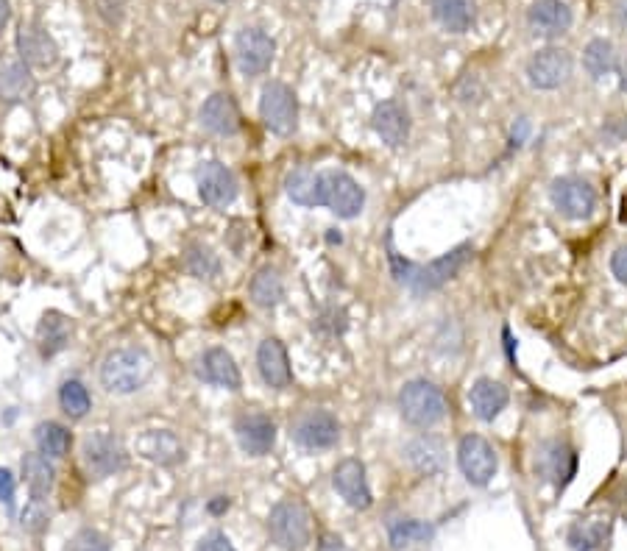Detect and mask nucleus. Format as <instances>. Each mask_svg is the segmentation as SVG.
Listing matches in <instances>:
<instances>
[{
  "instance_id": "32",
  "label": "nucleus",
  "mask_w": 627,
  "mask_h": 551,
  "mask_svg": "<svg viewBox=\"0 0 627 551\" xmlns=\"http://www.w3.org/2000/svg\"><path fill=\"white\" fill-rule=\"evenodd\" d=\"M23 479L31 490V499H48L56 485V468L45 454L31 451L23 457Z\"/></svg>"
},
{
  "instance_id": "35",
  "label": "nucleus",
  "mask_w": 627,
  "mask_h": 551,
  "mask_svg": "<svg viewBox=\"0 0 627 551\" xmlns=\"http://www.w3.org/2000/svg\"><path fill=\"white\" fill-rule=\"evenodd\" d=\"M59 407L65 412L70 421H81L87 418V412L92 410V396L90 390L84 387L79 379H67L59 387Z\"/></svg>"
},
{
  "instance_id": "53",
  "label": "nucleus",
  "mask_w": 627,
  "mask_h": 551,
  "mask_svg": "<svg viewBox=\"0 0 627 551\" xmlns=\"http://www.w3.org/2000/svg\"><path fill=\"white\" fill-rule=\"evenodd\" d=\"M215 3H229V0H215Z\"/></svg>"
},
{
  "instance_id": "38",
  "label": "nucleus",
  "mask_w": 627,
  "mask_h": 551,
  "mask_svg": "<svg viewBox=\"0 0 627 551\" xmlns=\"http://www.w3.org/2000/svg\"><path fill=\"white\" fill-rule=\"evenodd\" d=\"M51 524V513H48V507H45V499H31L23 507V513H20V526L31 532V535H40L45 532Z\"/></svg>"
},
{
  "instance_id": "49",
  "label": "nucleus",
  "mask_w": 627,
  "mask_h": 551,
  "mask_svg": "<svg viewBox=\"0 0 627 551\" xmlns=\"http://www.w3.org/2000/svg\"><path fill=\"white\" fill-rule=\"evenodd\" d=\"M502 343H505V354H508V362L516 368V340H513V334L510 329H502Z\"/></svg>"
},
{
  "instance_id": "2",
  "label": "nucleus",
  "mask_w": 627,
  "mask_h": 551,
  "mask_svg": "<svg viewBox=\"0 0 627 551\" xmlns=\"http://www.w3.org/2000/svg\"><path fill=\"white\" fill-rule=\"evenodd\" d=\"M151 376H154V359L145 348H112L101 362V385L112 396H131L143 390Z\"/></svg>"
},
{
  "instance_id": "24",
  "label": "nucleus",
  "mask_w": 627,
  "mask_h": 551,
  "mask_svg": "<svg viewBox=\"0 0 627 551\" xmlns=\"http://www.w3.org/2000/svg\"><path fill=\"white\" fill-rule=\"evenodd\" d=\"M402 457L421 476H435L446 468L444 443L432 435H418L413 440H407L405 449H402Z\"/></svg>"
},
{
  "instance_id": "14",
  "label": "nucleus",
  "mask_w": 627,
  "mask_h": 551,
  "mask_svg": "<svg viewBox=\"0 0 627 551\" xmlns=\"http://www.w3.org/2000/svg\"><path fill=\"white\" fill-rule=\"evenodd\" d=\"M332 487L338 490V496L352 510L357 513H366L371 510V504H374V493H371V485H368V474H366V465L360 460H354V457H346V460H340L335 465V471H332Z\"/></svg>"
},
{
  "instance_id": "34",
  "label": "nucleus",
  "mask_w": 627,
  "mask_h": 551,
  "mask_svg": "<svg viewBox=\"0 0 627 551\" xmlns=\"http://www.w3.org/2000/svg\"><path fill=\"white\" fill-rule=\"evenodd\" d=\"M34 440H37V449L45 454L48 460H65L73 446V435L70 429L56 421H42L34 429Z\"/></svg>"
},
{
  "instance_id": "4",
  "label": "nucleus",
  "mask_w": 627,
  "mask_h": 551,
  "mask_svg": "<svg viewBox=\"0 0 627 551\" xmlns=\"http://www.w3.org/2000/svg\"><path fill=\"white\" fill-rule=\"evenodd\" d=\"M315 206H327L340 220H354L366 209V190L346 170H321L315 173Z\"/></svg>"
},
{
  "instance_id": "12",
  "label": "nucleus",
  "mask_w": 627,
  "mask_h": 551,
  "mask_svg": "<svg viewBox=\"0 0 627 551\" xmlns=\"http://www.w3.org/2000/svg\"><path fill=\"white\" fill-rule=\"evenodd\" d=\"M572 70H575L572 53L563 51V48H544V51L530 56L527 81H530V87H536L541 92L561 90L563 84L572 78Z\"/></svg>"
},
{
  "instance_id": "16",
  "label": "nucleus",
  "mask_w": 627,
  "mask_h": 551,
  "mask_svg": "<svg viewBox=\"0 0 627 551\" xmlns=\"http://www.w3.org/2000/svg\"><path fill=\"white\" fill-rule=\"evenodd\" d=\"M237 193H240V187H237L235 173L229 167L215 162V159L201 165V170H198V195H201L204 204L212 206V209H226V206L235 204Z\"/></svg>"
},
{
  "instance_id": "23",
  "label": "nucleus",
  "mask_w": 627,
  "mask_h": 551,
  "mask_svg": "<svg viewBox=\"0 0 627 551\" xmlns=\"http://www.w3.org/2000/svg\"><path fill=\"white\" fill-rule=\"evenodd\" d=\"M198 376L212 387H221V390H240L243 387V376L237 368L235 357L226 351V348H209L204 351V357L198 362Z\"/></svg>"
},
{
  "instance_id": "8",
  "label": "nucleus",
  "mask_w": 627,
  "mask_h": 551,
  "mask_svg": "<svg viewBox=\"0 0 627 551\" xmlns=\"http://www.w3.org/2000/svg\"><path fill=\"white\" fill-rule=\"evenodd\" d=\"M260 117L265 129L274 131L279 137H290L299 126V101L296 92L282 81H271L262 87L260 95Z\"/></svg>"
},
{
  "instance_id": "44",
  "label": "nucleus",
  "mask_w": 627,
  "mask_h": 551,
  "mask_svg": "<svg viewBox=\"0 0 627 551\" xmlns=\"http://www.w3.org/2000/svg\"><path fill=\"white\" fill-rule=\"evenodd\" d=\"M611 273H614L616 282L627 287V245H619L611 254Z\"/></svg>"
},
{
  "instance_id": "5",
  "label": "nucleus",
  "mask_w": 627,
  "mask_h": 551,
  "mask_svg": "<svg viewBox=\"0 0 627 551\" xmlns=\"http://www.w3.org/2000/svg\"><path fill=\"white\" fill-rule=\"evenodd\" d=\"M268 535L279 551H304L313 540L310 510L296 499H285L268 513Z\"/></svg>"
},
{
  "instance_id": "17",
  "label": "nucleus",
  "mask_w": 627,
  "mask_h": 551,
  "mask_svg": "<svg viewBox=\"0 0 627 551\" xmlns=\"http://www.w3.org/2000/svg\"><path fill=\"white\" fill-rule=\"evenodd\" d=\"M237 443L249 457H265L276 446V423L265 412H246L235 423Z\"/></svg>"
},
{
  "instance_id": "3",
  "label": "nucleus",
  "mask_w": 627,
  "mask_h": 551,
  "mask_svg": "<svg viewBox=\"0 0 627 551\" xmlns=\"http://www.w3.org/2000/svg\"><path fill=\"white\" fill-rule=\"evenodd\" d=\"M399 415L405 423L416 426V429H432L444 421L449 412V401H446L444 390L430 382V379H410L399 390Z\"/></svg>"
},
{
  "instance_id": "20",
  "label": "nucleus",
  "mask_w": 627,
  "mask_h": 551,
  "mask_svg": "<svg viewBox=\"0 0 627 551\" xmlns=\"http://www.w3.org/2000/svg\"><path fill=\"white\" fill-rule=\"evenodd\" d=\"M17 53L28 67H51L59 59V45L40 23H23L17 31Z\"/></svg>"
},
{
  "instance_id": "15",
  "label": "nucleus",
  "mask_w": 627,
  "mask_h": 551,
  "mask_svg": "<svg viewBox=\"0 0 627 551\" xmlns=\"http://www.w3.org/2000/svg\"><path fill=\"white\" fill-rule=\"evenodd\" d=\"M371 129H374V134L388 148H402L410 140L413 120H410V112H407L405 103L396 101V98H388V101L374 106V112H371Z\"/></svg>"
},
{
  "instance_id": "9",
  "label": "nucleus",
  "mask_w": 627,
  "mask_h": 551,
  "mask_svg": "<svg viewBox=\"0 0 627 551\" xmlns=\"http://www.w3.org/2000/svg\"><path fill=\"white\" fill-rule=\"evenodd\" d=\"M84 465L95 479H106L129 468V451L120 443V437L112 432H92L84 437V449H81Z\"/></svg>"
},
{
  "instance_id": "22",
  "label": "nucleus",
  "mask_w": 627,
  "mask_h": 551,
  "mask_svg": "<svg viewBox=\"0 0 627 551\" xmlns=\"http://www.w3.org/2000/svg\"><path fill=\"white\" fill-rule=\"evenodd\" d=\"M137 454L154 465H179L184 462V443L170 429H148L137 437Z\"/></svg>"
},
{
  "instance_id": "46",
  "label": "nucleus",
  "mask_w": 627,
  "mask_h": 551,
  "mask_svg": "<svg viewBox=\"0 0 627 551\" xmlns=\"http://www.w3.org/2000/svg\"><path fill=\"white\" fill-rule=\"evenodd\" d=\"M315 551H352V546H349L343 538H338V535L324 532V535L318 538V543H315Z\"/></svg>"
},
{
  "instance_id": "21",
  "label": "nucleus",
  "mask_w": 627,
  "mask_h": 551,
  "mask_svg": "<svg viewBox=\"0 0 627 551\" xmlns=\"http://www.w3.org/2000/svg\"><path fill=\"white\" fill-rule=\"evenodd\" d=\"M510 404V390L497 379L491 376H480L474 385L469 387V407L474 412V418L483 423H494L508 410Z\"/></svg>"
},
{
  "instance_id": "7",
  "label": "nucleus",
  "mask_w": 627,
  "mask_h": 551,
  "mask_svg": "<svg viewBox=\"0 0 627 551\" xmlns=\"http://www.w3.org/2000/svg\"><path fill=\"white\" fill-rule=\"evenodd\" d=\"M549 204L552 209L566 220H588L594 218L600 195L594 190V184L583 176H558L549 184Z\"/></svg>"
},
{
  "instance_id": "30",
  "label": "nucleus",
  "mask_w": 627,
  "mask_h": 551,
  "mask_svg": "<svg viewBox=\"0 0 627 551\" xmlns=\"http://www.w3.org/2000/svg\"><path fill=\"white\" fill-rule=\"evenodd\" d=\"M432 538H435V526L421 521V518H393L388 524V543H391L393 551L424 546Z\"/></svg>"
},
{
  "instance_id": "19",
  "label": "nucleus",
  "mask_w": 627,
  "mask_h": 551,
  "mask_svg": "<svg viewBox=\"0 0 627 551\" xmlns=\"http://www.w3.org/2000/svg\"><path fill=\"white\" fill-rule=\"evenodd\" d=\"M257 371L265 387L271 390H285L293 382V368H290L288 348L282 346V340L265 337L257 348Z\"/></svg>"
},
{
  "instance_id": "48",
  "label": "nucleus",
  "mask_w": 627,
  "mask_h": 551,
  "mask_svg": "<svg viewBox=\"0 0 627 551\" xmlns=\"http://www.w3.org/2000/svg\"><path fill=\"white\" fill-rule=\"evenodd\" d=\"M229 507H232V499H229V496H215V499H209L207 513L223 515V513H229Z\"/></svg>"
},
{
  "instance_id": "33",
  "label": "nucleus",
  "mask_w": 627,
  "mask_h": 551,
  "mask_svg": "<svg viewBox=\"0 0 627 551\" xmlns=\"http://www.w3.org/2000/svg\"><path fill=\"white\" fill-rule=\"evenodd\" d=\"M249 295L257 307H262V309L279 307V304H282V298H285V282H282L279 270L276 268L257 270V273L251 276Z\"/></svg>"
},
{
  "instance_id": "47",
  "label": "nucleus",
  "mask_w": 627,
  "mask_h": 551,
  "mask_svg": "<svg viewBox=\"0 0 627 551\" xmlns=\"http://www.w3.org/2000/svg\"><path fill=\"white\" fill-rule=\"evenodd\" d=\"M458 98L463 103L480 101L483 98V87L477 84V78H463V84L458 87Z\"/></svg>"
},
{
  "instance_id": "42",
  "label": "nucleus",
  "mask_w": 627,
  "mask_h": 551,
  "mask_svg": "<svg viewBox=\"0 0 627 551\" xmlns=\"http://www.w3.org/2000/svg\"><path fill=\"white\" fill-rule=\"evenodd\" d=\"M14 493H17V482L9 468H0V504H6L9 510L14 507Z\"/></svg>"
},
{
  "instance_id": "6",
  "label": "nucleus",
  "mask_w": 627,
  "mask_h": 551,
  "mask_svg": "<svg viewBox=\"0 0 627 551\" xmlns=\"http://www.w3.org/2000/svg\"><path fill=\"white\" fill-rule=\"evenodd\" d=\"M577 468H580V454L566 437H549L538 443L533 454V471L541 482L555 487V493H563L575 482Z\"/></svg>"
},
{
  "instance_id": "37",
  "label": "nucleus",
  "mask_w": 627,
  "mask_h": 551,
  "mask_svg": "<svg viewBox=\"0 0 627 551\" xmlns=\"http://www.w3.org/2000/svg\"><path fill=\"white\" fill-rule=\"evenodd\" d=\"M285 193L293 204L315 209V173L313 170H293L285 179Z\"/></svg>"
},
{
  "instance_id": "11",
  "label": "nucleus",
  "mask_w": 627,
  "mask_h": 551,
  "mask_svg": "<svg viewBox=\"0 0 627 551\" xmlns=\"http://www.w3.org/2000/svg\"><path fill=\"white\" fill-rule=\"evenodd\" d=\"M290 437L301 449L329 451L338 446L340 421L329 410H307L290 423Z\"/></svg>"
},
{
  "instance_id": "39",
  "label": "nucleus",
  "mask_w": 627,
  "mask_h": 551,
  "mask_svg": "<svg viewBox=\"0 0 627 551\" xmlns=\"http://www.w3.org/2000/svg\"><path fill=\"white\" fill-rule=\"evenodd\" d=\"M67 551H112L109 538L98 529H79L73 538L67 540Z\"/></svg>"
},
{
  "instance_id": "45",
  "label": "nucleus",
  "mask_w": 627,
  "mask_h": 551,
  "mask_svg": "<svg viewBox=\"0 0 627 551\" xmlns=\"http://www.w3.org/2000/svg\"><path fill=\"white\" fill-rule=\"evenodd\" d=\"M346 318V312L343 309H329L327 315H321L318 318V329H324V326H329V334L335 337V334H343L346 332V323H335V321H343Z\"/></svg>"
},
{
  "instance_id": "51",
  "label": "nucleus",
  "mask_w": 627,
  "mask_h": 551,
  "mask_svg": "<svg viewBox=\"0 0 627 551\" xmlns=\"http://www.w3.org/2000/svg\"><path fill=\"white\" fill-rule=\"evenodd\" d=\"M9 17H12V9H9V0H0V31L6 28V23H9Z\"/></svg>"
},
{
  "instance_id": "43",
  "label": "nucleus",
  "mask_w": 627,
  "mask_h": 551,
  "mask_svg": "<svg viewBox=\"0 0 627 551\" xmlns=\"http://www.w3.org/2000/svg\"><path fill=\"white\" fill-rule=\"evenodd\" d=\"M196 551H237V549L232 546V540L226 538L223 532H209L207 538H201Z\"/></svg>"
},
{
  "instance_id": "27",
  "label": "nucleus",
  "mask_w": 627,
  "mask_h": 551,
  "mask_svg": "<svg viewBox=\"0 0 627 551\" xmlns=\"http://www.w3.org/2000/svg\"><path fill=\"white\" fill-rule=\"evenodd\" d=\"M34 90V76L31 67L23 59L14 56H0V101L17 103Z\"/></svg>"
},
{
  "instance_id": "31",
  "label": "nucleus",
  "mask_w": 627,
  "mask_h": 551,
  "mask_svg": "<svg viewBox=\"0 0 627 551\" xmlns=\"http://www.w3.org/2000/svg\"><path fill=\"white\" fill-rule=\"evenodd\" d=\"M432 17L449 34H466L474 26V0H430Z\"/></svg>"
},
{
  "instance_id": "28",
  "label": "nucleus",
  "mask_w": 627,
  "mask_h": 551,
  "mask_svg": "<svg viewBox=\"0 0 627 551\" xmlns=\"http://www.w3.org/2000/svg\"><path fill=\"white\" fill-rule=\"evenodd\" d=\"M70 337H73V321L62 315V312H48L40 323V332H37V340H40V354L45 359L62 354L67 346H70Z\"/></svg>"
},
{
  "instance_id": "52",
  "label": "nucleus",
  "mask_w": 627,
  "mask_h": 551,
  "mask_svg": "<svg viewBox=\"0 0 627 551\" xmlns=\"http://www.w3.org/2000/svg\"><path fill=\"white\" fill-rule=\"evenodd\" d=\"M616 76H619V90H627V62H619Z\"/></svg>"
},
{
  "instance_id": "29",
  "label": "nucleus",
  "mask_w": 627,
  "mask_h": 551,
  "mask_svg": "<svg viewBox=\"0 0 627 551\" xmlns=\"http://www.w3.org/2000/svg\"><path fill=\"white\" fill-rule=\"evenodd\" d=\"M619 62L622 59H619V51H616V45L611 39L597 37L583 48V67H586V73L594 81L614 76L616 70H619Z\"/></svg>"
},
{
  "instance_id": "41",
  "label": "nucleus",
  "mask_w": 627,
  "mask_h": 551,
  "mask_svg": "<svg viewBox=\"0 0 627 551\" xmlns=\"http://www.w3.org/2000/svg\"><path fill=\"white\" fill-rule=\"evenodd\" d=\"M602 137L605 142H627V117H611V120H605L602 123Z\"/></svg>"
},
{
  "instance_id": "25",
  "label": "nucleus",
  "mask_w": 627,
  "mask_h": 551,
  "mask_svg": "<svg viewBox=\"0 0 627 551\" xmlns=\"http://www.w3.org/2000/svg\"><path fill=\"white\" fill-rule=\"evenodd\" d=\"M611 529H614V521L611 515L605 513H591L583 515L580 521L569 526L566 532V543L572 551H600L608 538H611Z\"/></svg>"
},
{
  "instance_id": "1",
  "label": "nucleus",
  "mask_w": 627,
  "mask_h": 551,
  "mask_svg": "<svg viewBox=\"0 0 627 551\" xmlns=\"http://www.w3.org/2000/svg\"><path fill=\"white\" fill-rule=\"evenodd\" d=\"M471 257H474V245L460 243L452 251H446L438 259L427 262V265H418V262H410V259L402 257L393 248L391 240H388V265H391L393 279L413 295L438 293L452 279H458L460 270L469 265Z\"/></svg>"
},
{
  "instance_id": "13",
  "label": "nucleus",
  "mask_w": 627,
  "mask_h": 551,
  "mask_svg": "<svg viewBox=\"0 0 627 551\" xmlns=\"http://www.w3.org/2000/svg\"><path fill=\"white\" fill-rule=\"evenodd\" d=\"M235 56L243 76H265L274 65L276 42L262 28L246 26L235 39Z\"/></svg>"
},
{
  "instance_id": "40",
  "label": "nucleus",
  "mask_w": 627,
  "mask_h": 551,
  "mask_svg": "<svg viewBox=\"0 0 627 551\" xmlns=\"http://www.w3.org/2000/svg\"><path fill=\"white\" fill-rule=\"evenodd\" d=\"M530 137H533V123H530L527 117H516V120H513V126H510V134H508L510 151H519V148H524Z\"/></svg>"
},
{
  "instance_id": "36",
  "label": "nucleus",
  "mask_w": 627,
  "mask_h": 551,
  "mask_svg": "<svg viewBox=\"0 0 627 551\" xmlns=\"http://www.w3.org/2000/svg\"><path fill=\"white\" fill-rule=\"evenodd\" d=\"M184 270L196 279H215L221 273V259L207 245H190L184 251Z\"/></svg>"
},
{
  "instance_id": "10",
  "label": "nucleus",
  "mask_w": 627,
  "mask_h": 551,
  "mask_svg": "<svg viewBox=\"0 0 627 551\" xmlns=\"http://www.w3.org/2000/svg\"><path fill=\"white\" fill-rule=\"evenodd\" d=\"M458 468L471 487L491 485V479L499 471L497 451H494V446L483 435L469 432V435L460 437L458 443Z\"/></svg>"
},
{
  "instance_id": "50",
  "label": "nucleus",
  "mask_w": 627,
  "mask_h": 551,
  "mask_svg": "<svg viewBox=\"0 0 627 551\" xmlns=\"http://www.w3.org/2000/svg\"><path fill=\"white\" fill-rule=\"evenodd\" d=\"M614 14H616V23L627 31V0H616Z\"/></svg>"
},
{
  "instance_id": "26",
  "label": "nucleus",
  "mask_w": 627,
  "mask_h": 551,
  "mask_svg": "<svg viewBox=\"0 0 627 551\" xmlns=\"http://www.w3.org/2000/svg\"><path fill=\"white\" fill-rule=\"evenodd\" d=\"M201 126L209 134H218V137H232L240 129V112H237V103L226 95V92H215L209 95L204 106H201Z\"/></svg>"
},
{
  "instance_id": "18",
  "label": "nucleus",
  "mask_w": 627,
  "mask_h": 551,
  "mask_svg": "<svg viewBox=\"0 0 627 551\" xmlns=\"http://www.w3.org/2000/svg\"><path fill=\"white\" fill-rule=\"evenodd\" d=\"M575 14L563 0H533L527 9V26L536 37H561L572 28Z\"/></svg>"
}]
</instances>
